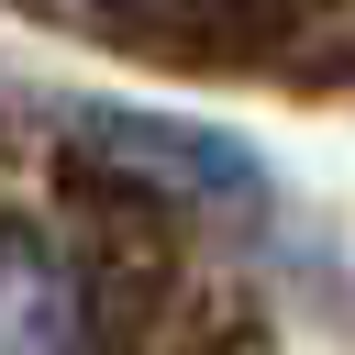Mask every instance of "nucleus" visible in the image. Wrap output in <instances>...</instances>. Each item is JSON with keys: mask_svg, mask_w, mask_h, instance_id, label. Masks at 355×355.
I'll return each instance as SVG.
<instances>
[{"mask_svg": "<svg viewBox=\"0 0 355 355\" xmlns=\"http://www.w3.org/2000/svg\"><path fill=\"white\" fill-rule=\"evenodd\" d=\"M0 355H89V277L22 222H0Z\"/></svg>", "mask_w": 355, "mask_h": 355, "instance_id": "1", "label": "nucleus"}]
</instances>
